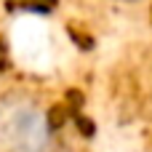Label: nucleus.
I'll return each instance as SVG.
<instances>
[{"instance_id":"obj_1","label":"nucleus","mask_w":152,"mask_h":152,"mask_svg":"<svg viewBox=\"0 0 152 152\" xmlns=\"http://www.w3.org/2000/svg\"><path fill=\"white\" fill-rule=\"evenodd\" d=\"M0 152H56L45 107L27 94L0 96Z\"/></svg>"},{"instance_id":"obj_2","label":"nucleus","mask_w":152,"mask_h":152,"mask_svg":"<svg viewBox=\"0 0 152 152\" xmlns=\"http://www.w3.org/2000/svg\"><path fill=\"white\" fill-rule=\"evenodd\" d=\"M115 3H139V0H115Z\"/></svg>"}]
</instances>
